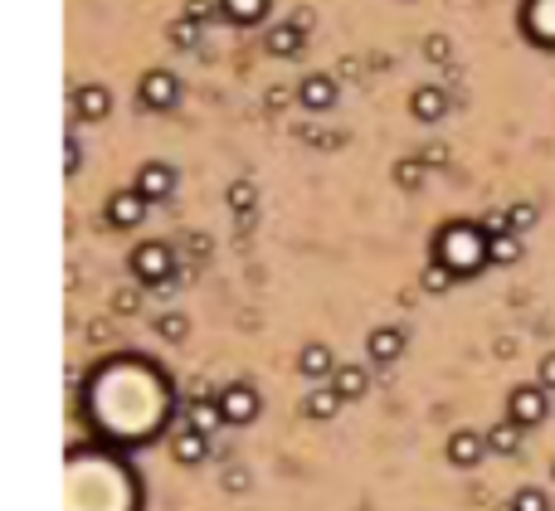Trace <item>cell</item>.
I'll use <instances>...</instances> for the list:
<instances>
[{"label":"cell","instance_id":"cell-7","mask_svg":"<svg viewBox=\"0 0 555 511\" xmlns=\"http://www.w3.org/2000/svg\"><path fill=\"white\" fill-rule=\"evenodd\" d=\"M176 93H181V83L166 69H151L147 78H142V108H151V112H166L176 103Z\"/></svg>","mask_w":555,"mask_h":511},{"label":"cell","instance_id":"cell-13","mask_svg":"<svg viewBox=\"0 0 555 511\" xmlns=\"http://www.w3.org/2000/svg\"><path fill=\"white\" fill-rule=\"evenodd\" d=\"M74 108L83 122H103L112 108V98H108V88H98V83H88V88H78L74 93Z\"/></svg>","mask_w":555,"mask_h":511},{"label":"cell","instance_id":"cell-36","mask_svg":"<svg viewBox=\"0 0 555 511\" xmlns=\"http://www.w3.org/2000/svg\"><path fill=\"white\" fill-rule=\"evenodd\" d=\"M541 385H546V390H555V351L541 361Z\"/></svg>","mask_w":555,"mask_h":511},{"label":"cell","instance_id":"cell-21","mask_svg":"<svg viewBox=\"0 0 555 511\" xmlns=\"http://www.w3.org/2000/svg\"><path fill=\"white\" fill-rule=\"evenodd\" d=\"M424 176H429L424 156H405V161H395V185H400V190H419Z\"/></svg>","mask_w":555,"mask_h":511},{"label":"cell","instance_id":"cell-16","mask_svg":"<svg viewBox=\"0 0 555 511\" xmlns=\"http://www.w3.org/2000/svg\"><path fill=\"white\" fill-rule=\"evenodd\" d=\"M409 108H414V117L419 122H439L448 112V98L444 88H414V98H409Z\"/></svg>","mask_w":555,"mask_h":511},{"label":"cell","instance_id":"cell-33","mask_svg":"<svg viewBox=\"0 0 555 511\" xmlns=\"http://www.w3.org/2000/svg\"><path fill=\"white\" fill-rule=\"evenodd\" d=\"M424 54H429L434 64H444V59H448V39H444V35H434L429 44H424Z\"/></svg>","mask_w":555,"mask_h":511},{"label":"cell","instance_id":"cell-22","mask_svg":"<svg viewBox=\"0 0 555 511\" xmlns=\"http://www.w3.org/2000/svg\"><path fill=\"white\" fill-rule=\"evenodd\" d=\"M517 258H521L517 234H497V239H487V263H517Z\"/></svg>","mask_w":555,"mask_h":511},{"label":"cell","instance_id":"cell-27","mask_svg":"<svg viewBox=\"0 0 555 511\" xmlns=\"http://www.w3.org/2000/svg\"><path fill=\"white\" fill-rule=\"evenodd\" d=\"M478 229L487 234V239H497V234H512V215H502V210H487V215L478 219Z\"/></svg>","mask_w":555,"mask_h":511},{"label":"cell","instance_id":"cell-20","mask_svg":"<svg viewBox=\"0 0 555 511\" xmlns=\"http://www.w3.org/2000/svg\"><path fill=\"white\" fill-rule=\"evenodd\" d=\"M220 424H224L220 400H195V404H190V429H200V434H215Z\"/></svg>","mask_w":555,"mask_h":511},{"label":"cell","instance_id":"cell-19","mask_svg":"<svg viewBox=\"0 0 555 511\" xmlns=\"http://www.w3.org/2000/svg\"><path fill=\"white\" fill-rule=\"evenodd\" d=\"M487 448H492V453H507V458H512V453L521 448V424H517V419H502L497 429H487Z\"/></svg>","mask_w":555,"mask_h":511},{"label":"cell","instance_id":"cell-1","mask_svg":"<svg viewBox=\"0 0 555 511\" xmlns=\"http://www.w3.org/2000/svg\"><path fill=\"white\" fill-rule=\"evenodd\" d=\"M439 263H448L453 273H478L482 263H487V234H482L478 224L453 219L439 234Z\"/></svg>","mask_w":555,"mask_h":511},{"label":"cell","instance_id":"cell-4","mask_svg":"<svg viewBox=\"0 0 555 511\" xmlns=\"http://www.w3.org/2000/svg\"><path fill=\"white\" fill-rule=\"evenodd\" d=\"M215 400H220L224 424H249V419L259 414V395H254L249 385H224Z\"/></svg>","mask_w":555,"mask_h":511},{"label":"cell","instance_id":"cell-34","mask_svg":"<svg viewBox=\"0 0 555 511\" xmlns=\"http://www.w3.org/2000/svg\"><path fill=\"white\" fill-rule=\"evenodd\" d=\"M424 166H429V171L448 166V146H429V151H424Z\"/></svg>","mask_w":555,"mask_h":511},{"label":"cell","instance_id":"cell-37","mask_svg":"<svg viewBox=\"0 0 555 511\" xmlns=\"http://www.w3.org/2000/svg\"><path fill=\"white\" fill-rule=\"evenodd\" d=\"M551 477H555V463H551Z\"/></svg>","mask_w":555,"mask_h":511},{"label":"cell","instance_id":"cell-31","mask_svg":"<svg viewBox=\"0 0 555 511\" xmlns=\"http://www.w3.org/2000/svg\"><path fill=\"white\" fill-rule=\"evenodd\" d=\"M171 39H176V44H181V49H190V44H195V39H200V25H195V20H181V25H176V30H171Z\"/></svg>","mask_w":555,"mask_h":511},{"label":"cell","instance_id":"cell-35","mask_svg":"<svg viewBox=\"0 0 555 511\" xmlns=\"http://www.w3.org/2000/svg\"><path fill=\"white\" fill-rule=\"evenodd\" d=\"M224 487H229V492H244V487H249V473H244V468H229V473H224Z\"/></svg>","mask_w":555,"mask_h":511},{"label":"cell","instance_id":"cell-2","mask_svg":"<svg viewBox=\"0 0 555 511\" xmlns=\"http://www.w3.org/2000/svg\"><path fill=\"white\" fill-rule=\"evenodd\" d=\"M132 273L142 278V283H151V288H171V273H176V258H171V249L166 244H142L137 254H132Z\"/></svg>","mask_w":555,"mask_h":511},{"label":"cell","instance_id":"cell-9","mask_svg":"<svg viewBox=\"0 0 555 511\" xmlns=\"http://www.w3.org/2000/svg\"><path fill=\"white\" fill-rule=\"evenodd\" d=\"M137 190H142L147 200H166V195L176 190V171H171L166 161H147V166L137 171Z\"/></svg>","mask_w":555,"mask_h":511},{"label":"cell","instance_id":"cell-26","mask_svg":"<svg viewBox=\"0 0 555 511\" xmlns=\"http://www.w3.org/2000/svg\"><path fill=\"white\" fill-rule=\"evenodd\" d=\"M220 5L229 20H259L263 15V0H220Z\"/></svg>","mask_w":555,"mask_h":511},{"label":"cell","instance_id":"cell-14","mask_svg":"<svg viewBox=\"0 0 555 511\" xmlns=\"http://www.w3.org/2000/svg\"><path fill=\"white\" fill-rule=\"evenodd\" d=\"M297 370H302L307 380H327V375H336L332 351H327L322 341H312V346H302V356H297Z\"/></svg>","mask_w":555,"mask_h":511},{"label":"cell","instance_id":"cell-23","mask_svg":"<svg viewBox=\"0 0 555 511\" xmlns=\"http://www.w3.org/2000/svg\"><path fill=\"white\" fill-rule=\"evenodd\" d=\"M453 278H458V273H453L448 263H439V258H434V263L424 268V278H419V283H424V292H448V288H453Z\"/></svg>","mask_w":555,"mask_h":511},{"label":"cell","instance_id":"cell-18","mask_svg":"<svg viewBox=\"0 0 555 511\" xmlns=\"http://www.w3.org/2000/svg\"><path fill=\"white\" fill-rule=\"evenodd\" d=\"M341 395H336L332 385H322V390H312V395H307V400H302V414H307V419H332L336 409H341Z\"/></svg>","mask_w":555,"mask_h":511},{"label":"cell","instance_id":"cell-32","mask_svg":"<svg viewBox=\"0 0 555 511\" xmlns=\"http://www.w3.org/2000/svg\"><path fill=\"white\" fill-rule=\"evenodd\" d=\"M185 20H210V0H185Z\"/></svg>","mask_w":555,"mask_h":511},{"label":"cell","instance_id":"cell-28","mask_svg":"<svg viewBox=\"0 0 555 511\" xmlns=\"http://www.w3.org/2000/svg\"><path fill=\"white\" fill-rule=\"evenodd\" d=\"M229 210H239V215H249V210H254V185H249V181L229 185Z\"/></svg>","mask_w":555,"mask_h":511},{"label":"cell","instance_id":"cell-24","mask_svg":"<svg viewBox=\"0 0 555 511\" xmlns=\"http://www.w3.org/2000/svg\"><path fill=\"white\" fill-rule=\"evenodd\" d=\"M185 331H190V322H185L181 312H166V317L156 322V336H161V341H185Z\"/></svg>","mask_w":555,"mask_h":511},{"label":"cell","instance_id":"cell-25","mask_svg":"<svg viewBox=\"0 0 555 511\" xmlns=\"http://www.w3.org/2000/svg\"><path fill=\"white\" fill-rule=\"evenodd\" d=\"M512 511H551V502H546L541 487H521L517 497H512Z\"/></svg>","mask_w":555,"mask_h":511},{"label":"cell","instance_id":"cell-10","mask_svg":"<svg viewBox=\"0 0 555 511\" xmlns=\"http://www.w3.org/2000/svg\"><path fill=\"white\" fill-rule=\"evenodd\" d=\"M297 98H302V108L307 112H327L336 103V83L327 78V73H312V78L297 83Z\"/></svg>","mask_w":555,"mask_h":511},{"label":"cell","instance_id":"cell-29","mask_svg":"<svg viewBox=\"0 0 555 511\" xmlns=\"http://www.w3.org/2000/svg\"><path fill=\"white\" fill-rule=\"evenodd\" d=\"M142 307V297H137V288H122V292H112V312L117 317H132Z\"/></svg>","mask_w":555,"mask_h":511},{"label":"cell","instance_id":"cell-3","mask_svg":"<svg viewBox=\"0 0 555 511\" xmlns=\"http://www.w3.org/2000/svg\"><path fill=\"white\" fill-rule=\"evenodd\" d=\"M546 414H551V404H546V385H517V390L507 395V419H517L521 429L541 424Z\"/></svg>","mask_w":555,"mask_h":511},{"label":"cell","instance_id":"cell-11","mask_svg":"<svg viewBox=\"0 0 555 511\" xmlns=\"http://www.w3.org/2000/svg\"><path fill=\"white\" fill-rule=\"evenodd\" d=\"M526 35L555 49V0H531L526 5Z\"/></svg>","mask_w":555,"mask_h":511},{"label":"cell","instance_id":"cell-30","mask_svg":"<svg viewBox=\"0 0 555 511\" xmlns=\"http://www.w3.org/2000/svg\"><path fill=\"white\" fill-rule=\"evenodd\" d=\"M507 215H512V234H526L536 224V205H512Z\"/></svg>","mask_w":555,"mask_h":511},{"label":"cell","instance_id":"cell-8","mask_svg":"<svg viewBox=\"0 0 555 511\" xmlns=\"http://www.w3.org/2000/svg\"><path fill=\"white\" fill-rule=\"evenodd\" d=\"M366 351H370V361L375 365H395L400 356H405V331L400 327H375L370 331V341H366Z\"/></svg>","mask_w":555,"mask_h":511},{"label":"cell","instance_id":"cell-15","mask_svg":"<svg viewBox=\"0 0 555 511\" xmlns=\"http://www.w3.org/2000/svg\"><path fill=\"white\" fill-rule=\"evenodd\" d=\"M332 390L341 395V400H361L370 390V375L361 370V365H336V375H332Z\"/></svg>","mask_w":555,"mask_h":511},{"label":"cell","instance_id":"cell-5","mask_svg":"<svg viewBox=\"0 0 555 511\" xmlns=\"http://www.w3.org/2000/svg\"><path fill=\"white\" fill-rule=\"evenodd\" d=\"M147 205H151V200L137 190V185H132V190H117V195L108 200V219L117 224V229H137L142 215H147Z\"/></svg>","mask_w":555,"mask_h":511},{"label":"cell","instance_id":"cell-6","mask_svg":"<svg viewBox=\"0 0 555 511\" xmlns=\"http://www.w3.org/2000/svg\"><path fill=\"white\" fill-rule=\"evenodd\" d=\"M487 453H492V448H487V434L458 429V434L448 438V463H453V468H478Z\"/></svg>","mask_w":555,"mask_h":511},{"label":"cell","instance_id":"cell-17","mask_svg":"<svg viewBox=\"0 0 555 511\" xmlns=\"http://www.w3.org/2000/svg\"><path fill=\"white\" fill-rule=\"evenodd\" d=\"M297 49H302V25H273L268 30V54H278V59H293Z\"/></svg>","mask_w":555,"mask_h":511},{"label":"cell","instance_id":"cell-12","mask_svg":"<svg viewBox=\"0 0 555 511\" xmlns=\"http://www.w3.org/2000/svg\"><path fill=\"white\" fill-rule=\"evenodd\" d=\"M171 453H176V463H205V453H210V434H200V429H181V434L171 438Z\"/></svg>","mask_w":555,"mask_h":511}]
</instances>
